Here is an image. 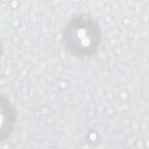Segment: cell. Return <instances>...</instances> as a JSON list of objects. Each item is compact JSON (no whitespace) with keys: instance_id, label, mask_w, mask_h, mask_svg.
I'll return each instance as SVG.
<instances>
[{"instance_id":"cell-1","label":"cell","mask_w":149,"mask_h":149,"mask_svg":"<svg viewBox=\"0 0 149 149\" xmlns=\"http://www.w3.org/2000/svg\"><path fill=\"white\" fill-rule=\"evenodd\" d=\"M62 41L66 51L79 58H91L98 52L102 33L97 20L85 12L73 14L62 31Z\"/></svg>"},{"instance_id":"cell-2","label":"cell","mask_w":149,"mask_h":149,"mask_svg":"<svg viewBox=\"0 0 149 149\" xmlns=\"http://www.w3.org/2000/svg\"><path fill=\"white\" fill-rule=\"evenodd\" d=\"M1 141H5L13 133L17 122V111L9 98L1 95Z\"/></svg>"}]
</instances>
